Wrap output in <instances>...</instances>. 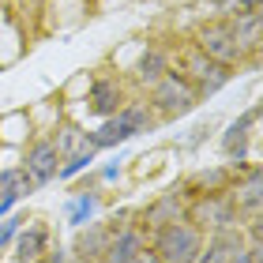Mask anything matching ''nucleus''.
<instances>
[{
  "label": "nucleus",
  "instance_id": "nucleus-15",
  "mask_svg": "<svg viewBox=\"0 0 263 263\" xmlns=\"http://www.w3.org/2000/svg\"><path fill=\"white\" fill-rule=\"evenodd\" d=\"M121 102H124V94H121V87H117V83H109V79L94 83V90H90V109H94V113L113 117L117 109H121Z\"/></svg>",
  "mask_w": 263,
  "mask_h": 263
},
{
  "label": "nucleus",
  "instance_id": "nucleus-16",
  "mask_svg": "<svg viewBox=\"0 0 263 263\" xmlns=\"http://www.w3.org/2000/svg\"><path fill=\"white\" fill-rule=\"evenodd\" d=\"M136 76L143 83H158L165 76V53L162 49H147V53L139 57V64H136Z\"/></svg>",
  "mask_w": 263,
  "mask_h": 263
},
{
  "label": "nucleus",
  "instance_id": "nucleus-11",
  "mask_svg": "<svg viewBox=\"0 0 263 263\" xmlns=\"http://www.w3.org/2000/svg\"><path fill=\"white\" fill-rule=\"evenodd\" d=\"M30 177L23 173V170H4L0 173V214H8L23 196H30Z\"/></svg>",
  "mask_w": 263,
  "mask_h": 263
},
{
  "label": "nucleus",
  "instance_id": "nucleus-12",
  "mask_svg": "<svg viewBox=\"0 0 263 263\" xmlns=\"http://www.w3.org/2000/svg\"><path fill=\"white\" fill-rule=\"evenodd\" d=\"M45 245H49V233H45L42 226H27V230H19V233H15V259H19V263H34V259H42Z\"/></svg>",
  "mask_w": 263,
  "mask_h": 263
},
{
  "label": "nucleus",
  "instance_id": "nucleus-19",
  "mask_svg": "<svg viewBox=\"0 0 263 263\" xmlns=\"http://www.w3.org/2000/svg\"><path fill=\"white\" fill-rule=\"evenodd\" d=\"M94 154H98L94 147H83V151H76V154H68L64 165L57 170V177H76V173H83V170H87V165L94 162Z\"/></svg>",
  "mask_w": 263,
  "mask_h": 263
},
{
  "label": "nucleus",
  "instance_id": "nucleus-3",
  "mask_svg": "<svg viewBox=\"0 0 263 263\" xmlns=\"http://www.w3.org/2000/svg\"><path fill=\"white\" fill-rule=\"evenodd\" d=\"M188 222L196 226V230H233V226H241V214H237V207L230 203V196L226 192H207V196H196L192 207H188Z\"/></svg>",
  "mask_w": 263,
  "mask_h": 263
},
{
  "label": "nucleus",
  "instance_id": "nucleus-1",
  "mask_svg": "<svg viewBox=\"0 0 263 263\" xmlns=\"http://www.w3.org/2000/svg\"><path fill=\"white\" fill-rule=\"evenodd\" d=\"M199 248H203V233L188 218L165 222L154 237V252H158L162 263H196Z\"/></svg>",
  "mask_w": 263,
  "mask_h": 263
},
{
  "label": "nucleus",
  "instance_id": "nucleus-7",
  "mask_svg": "<svg viewBox=\"0 0 263 263\" xmlns=\"http://www.w3.org/2000/svg\"><path fill=\"white\" fill-rule=\"evenodd\" d=\"M57 170H61V151L53 147V139H38L27 151V162H23V173L30 177V184H45L53 181Z\"/></svg>",
  "mask_w": 263,
  "mask_h": 263
},
{
  "label": "nucleus",
  "instance_id": "nucleus-20",
  "mask_svg": "<svg viewBox=\"0 0 263 263\" xmlns=\"http://www.w3.org/2000/svg\"><path fill=\"white\" fill-rule=\"evenodd\" d=\"M53 147L61 151V154H76V151H83V147H90V143H87V132H79V128H64L61 136L53 139Z\"/></svg>",
  "mask_w": 263,
  "mask_h": 263
},
{
  "label": "nucleus",
  "instance_id": "nucleus-18",
  "mask_svg": "<svg viewBox=\"0 0 263 263\" xmlns=\"http://www.w3.org/2000/svg\"><path fill=\"white\" fill-rule=\"evenodd\" d=\"M256 117H259V113L252 109L248 117H241V121L230 124V136H226V151H230V154H241V143H245V136H248V128L256 124Z\"/></svg>",
  "mask_w": 263,
  "mask_h": 263
},
{
  "label": "nucleus",
  "instance_id": "nucleus-22",
  "mask_svg": "<svg viewBox=\"0 0 263 263\" xmlns=\"http://www.w3.org/2000/svg\"><path fill=\"white\" fill-rule=\"evenodd\" d=\"M230 263H259V245L252 241V245H248V248H241V252H237Z\"/></svg>",
  "mask_w": 263,
  "mask_h": 263
},
{
  "label": "nucleus",
  "instance_id": "nucleus-9",
  "mask_svg": "<svg viewBox=\"0 0 263 263\" xmlns=\"http://www.w3.org/2000/svg\"><path fill=\"white\" fill-rule=\"evenodd\" d=\"M139 248H147L143 230L124 226V230H113V233H109V245H105V256H102V259H105V263H128Z\"/></svg>",
  "mask_w": 263,
  "mask_h": 263
},
{
  "label": "nucleus",
  "instance_id": "nucleus-6",
  "mask_svg": "<svg viewBox=\"0 0 263 263\" xmlns=\"http://www.w3.org/2000/svg\"><path fill=\"white\" fill-rule=\"evenodd\" d=\"M181 76L196 87V94H214V90H222L226 83H230V68H222V64H214L207 53H199V49H188L184 57V71Z\"/></svg>",
  "mask_w": 263,
  "mask_h": 263
},
{
  "label": "nucleus",
  "instance_id": "nucleus-25",
  "mask_svg": "<svg viewBox=\"0 0 263 263\" xmlns=\"http://www.w3.org/2000/svg\"><path fill=\"white\" fill-rule=\"evenodd\" d=\"M214 4H226V0H214Z\"/></svg>",
  "mask_w": 263,
  "mask_h": 263
},
{
  "label": "nucleus",
  "instance_id": "nucleus-8",
  "mask_svg": "<svg viewBox=\"0 0 263 263\" xmlns=\"http://www.w3.org/2000/svg\"><path fill=\"white\" fill-rule=\"evenodd\" d=\"M241 248H245L241 226H233V230H218V233H211V241L199 248L196 263H230L237 252H241Z\"/></svg>",
  "mask_w": 263,
  "mask_h": 263
},
{
  "label": "nucleus",
  "instance_id": "nucleus-24",
  "mask_svg": "<svg viewBox=\"0 0 263 263\" xmlns=\"http://www.w3.org/2000/svg\"><path fill=\"white\" fill-rule=\"evenodd\" d=\"M237 8H241V11H259L263 0H237Z\"/></svg>",
  "mask_w": 263,
  "mask_h": 263
},
{
  "label": "nucleus",
  "instance_id": "nucleus-10",
  "mask_svg": "<svg viewBox=\"0 0 263 263\" xmlns=\"http://www.w3.org/2000/svg\"><path fill=\"white\" fill-rule=\"evenodd\" d=\"M177 218H184V199L181 192H165L162 199H154L147 214H143V222L151 226V230H162L165 222H177Z\"/></svg>",
  "mask_w": 263,
  "mask_h": 263
},
{
  "label": "nucleus",
  "instance_id": "nucleus-4",
  "mask_svg": "<svg viewBox=\"0 0 263 263\" xmlns=\"http://www.w3.org/2000/svg\"><path fill=\"white\" fill-rule=\"evenodd\" d=\"M196 49L199 53H207L214 64H222V68H233V64H241L245 61V49H241V42L233 38V30H230V23H207V27H199L196 34Z\"/></svg>",
  "mask_w": 263,
  "mask_h": 263
},
{
  "label": "nucleus",
  "instance_id": "nucleus-23",
  "mask_svg": "<svg viewBox=\"0 0 263 263\" xmlns=\"http://www.w3.org/2000/svg\"><path fill=\"white\" fill-rule=\"evenodd\" d=\"M128 263H162V259H158V252H154V248H139V252L132 256Z\"/></svg>",
  "mask_w": 263,
  "mask_h": 263
},
{
  "label": "nucleus",
  "instance_id": "nucleus-21",
  "mask_svg": "<svg viewBox=\"0 0 263 263\" xmlns=\"http://www.w3.org/2000/svg\"><path fill=\"white\" fill-rule=\"evenodd\" d=\"M23 222H27V218H8L4 226H0V248H4V245L11 241V237L19 233V226H23Z\"/></svg>",
  "mask_w": 263,
  "mask_h": 263
},
{
  "label": "nucleus",
  "instance_id": "nucleus-5",
  "mask_svg": "<svg viewBox=\"0 0 263 263\" xmlns=\"http://www.w3.org/2000/svg\"><path fill=\"white\" fill-rule=\"evenodd\" d=\"M196 102H199V94L181 71H165V76L154 83V105H158V113H165V117H184L188 109H196Z\"/></svg>",
  "mask_w": 263,
  "mask_h": 263
},
{
  "label": "nucleus",
  "instance_id": "nucleus-13",
  "mask_svg": "<svg viewBox=\"0 0 263 263\" xmlns=\"http://www.w3.org/2000/svg\"><path fill=\"white\" fill-rule=\"evenodd\" d=\"M233 38L241 42L245 53H256L259 49V11H237V19L230 23Z\"/></svg>",
  "mask_w": 263,
  "mask_h": 263
},
{
  "label": "nucleus",
  "instance_id": "nucleus-14",
  "mask_svg": "<svg viewBox=\"0 0 263 263\" xmlns=\"http://www.w3.org/2000/svg\"><path fill=\"white\" fill-rule=\"evenodd\" d=\"M109 233L113 230H105V226H90L87 233H79V241H76V256L87 263V259H102L105 256V245H109Z\"/></svg>",
  "mask_w": 263,
  "mask_h": 263
},
{
  "label": "nucleus",
  "instance_id": "nucleus-17",
  "mask_svg": "<svg viewBox=\"0 0 263 263\" xmlns=\"http://www.w3.org/2000/svg\"><path fill=\"white\" fill-rule=\"evenodd\" d=\"M94 211H98V196H94V192H83V196L71 199L68 222H71V226H87V222L94 218Z\"/></svg>",
  "mask_w": 263,
  "mask_h": 263
},
{
  "label": "nucleus",
  "instance_id": "nucleus-2",
  "mask_svg": "<svg viewBox=\"0 0 263 263\" xmlns=\"http://www.w3.org/2000/svg\"><path fill=\"white\" fill-rule=\"evenodd\" d=\"M147 128H151V113H147V105H128V109H117L98 132H90L87 143H90L94 151H102V147H117V143H124V139H132V136H139V132H147Z\"/></svg>",
  "mask_w": 263,
  "mask_h": 263
}]
</instances>
